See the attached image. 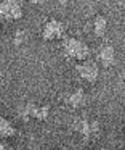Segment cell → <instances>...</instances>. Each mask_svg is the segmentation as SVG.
<instances>
[{
    "label": "cell",
    "instance_id": "obj_12",
    "mask_svg": "<svg viewBox=\"0 0 125 150\" xmlns=\"http://www.w3.org/2000/svg\"><path fill=\"white\" fill-rule=\"evenodd\" d=\"M29 2H31L32 5H40V4H43L45 0H29Z\"/></svg>",
    "mask_w": 125,
    "mask_h": 150
},
{
    "label": "cell",
    "instance_id": "obj_6",
    "mask_svg": "<svg viewBox=\"0 0 125 150\" xmlns=\"http://www.w3.org/2000/svg\"><path fill=\"white\" fill-rule=\"evenodd\" d=\"M35 118V120L38 121H45L48 118V108L47 107H37V105H34L32 102H29L27 105H26V108L22 110V118L24 120H29V118Z\"/></svg>",
    "mask_w": 125,
    "mask_h": 150
},
{
    "label": "cell",
    "instance_id": "obj_13",
    "mask_svg": "<svg viewBox=\"0 0 125 150\" xmlns=\"http://www.w3.org/2000/svg\"><path fill=\"white\" fill-rule=\"evenodd\" d=\"M0 150H8V149H6V147L3 145V144H0Z\"/></svg>",
    "mask_w": 125,
    "mask_h": 150
},
{
    "label": "cell",
    "instance_id": "obj_9",
    "mask_svg": "<svg viewBox=\"0 0 125 150\" xmlns=\"http://www.w3.org/2000/svg\"><path fill=\"white\" fill-rule=\"evenodd\" d=\"M106 29H108V20H106V16L96 15L95 20H93V33H95V36H98V37L104 36Z\"/></svg>",
    "mask_w": 125,
    "mask_h": 150
},
{
    "label": "cell",
    "instance_id": "obj_15",
    "mask_svg": "<svg viewBox=\"0 0 125 150\" xmlns=\"http://www.w3.org/2000/svg\"><path fill=\"white\" fill-rule=\"evenodd\" d=\"M101 150H108V149H101Z\"/></svg>",
    "mask_w": 125,
    "mask_h": 150
},
{
    "label": "cell",
    "instance_id": "obj_1",
    "mask_svg": "<svg viewBox=\"0 0 125 150\" xmlns=\"http://www.w3.org/2000/svg\"><path fill=\"white\" fill-rule=\"evenodd\" d=\"M63 50L66 53V57H69L72 60L83 62V60L90 58V47L77 37H66L63 40Z\"/></svg>",
    "mask_w": 125,
    "mask_h": 150
},
{
    "label": "cell",
    "instance_id": "obj_11",
    "mask_svg": "<svg viewBox=\"0 0 125 150\" xmlns=\"http://www.w3.org/2000/svg\"><path fill=\"white\" fill-rule=\"evenodd\" d=\"M24 40H26V31H22V29H18L15 33V39H13V44L15 45H22L24 44Z\"/></svg>",
    "mask_w": 125,
    "mask_h": 150
},
{
    "label": "cell",
    "instance_id": "obj_14",
    "mask_svg": "<svg viewBox=\"0 0 125 150\" xmlns=\"http://www.w3.org/2000/svg\"><path fill=\"white\" fill-rule=\"evenodd\" d=\"M0 37H2V28H0Z\"/></svg>",
    "mask_w": 125,
    "mask_h": 150
},
{
    "label": "cell",
    "instance_id": "obj_5",
    "mask_svg": "<svg viewBox=\"0 0 125 150\" xmlns=\"http://www.w3.org/2000/svg\"><path fill=\"white\" fill-rule=\"evenodd\" d=\"M72 127L77 131V132L82 134L85 139L95 137L96 134L99 132V123H98V121H93V123H90L88 120H85V118H77V120L74 121Z\"/></svg>",
    "mask_w": 125,
    "mask_h": 150
},
{
    "label": "cell",
    "instance_id": "obj_10",
    "mask_svg": "<svg viewBox=\"0 0 125 150\" xmlns=\"http://www.w3.org/2000/svg\"><path fill=\"white\" fill-rule=\"evenodd\" d=\"M16 132L15 126L5 118H0V136L2 137H13Z\"/></svg>",
    "mask_w": 125,
    "mask_h": 150
},
{
    "label": "cell",
    "instance_id": "obj_7",
    "mask_svg": "<svg viewBox=\"0 0 125 150\" xmlns=\"http://www.w3.org/2000/svg\"><path fill=\"white\" fill-rule=\"evenodd\" d=\"M99 62L104 66H112L115 63V50L112 45H103L99 49Z\"/></svg>",
    "mask_w": 125,
    "mask_h": 150
},
{
    "label": "cell",
    "instance_id": "obj_8",
    "mask_svg": "<svg viewBox=\"0 0 125 150\" xmlns=\"http://www.w3.org/2000/svg\"><path fill=\"white\" fill-rule=\"evenodd\" d=\"M66 102H67V105H69L71 108L83 107V103H85V92H83V89H77L75 92H72L71 95H67Z\"/></svg>",
    "mask_w": 125,
    "mask_h": 150
},
{
    "label": "cell",
    "instance_id": "obj_3",
    "mask_svg": "<svg viewBox=\"0 0 125 150\" xmlns=\"http://www.w3.org/2000/svg\"><path fill=\"white\" fill-rule=\"evenodd\" d=\"M75 71L79 73V76L82 79H85L87 82L90 84H95L98 81V74H99V69H98V63L93 62V60L87 58L83 62H79L75 65Z\"/></svg>",
    "mask_w": 125,
    "mask_h": 150
},
{
    "label": "cell",
    "instance_id": "obj_2",
    "mask_svg": "<svg viewBox=\"0 0 125 150\" xmlns=\"http://www.w3.org/2000/svg\"><path fill=\"white\" fill-rule=\"evenodd\" d=\"M24 10H22L21 0H2L0 2V18L6 21H18L22 18Z\"/></svg>",
    "mask_w": 125,
    "mask_h": 150
},
{
    "label": "cell",
    "instance_id": "obj_4",
    "mask_svg": "<svg viewBox=\"0 0 125 150\" xmlns=\"http://www.w3.org/2000/svg\"><path fill=\"white\" fill-rule=\"evenodd\" d=\"M64 33H66V26H64L63 21L59 20H48L47 23L43 24V29H42V37L45 40H59L64 37Z\"/></svg>",
    "mask_w": 125,
    "mask_h": 150
}]
</instances>
